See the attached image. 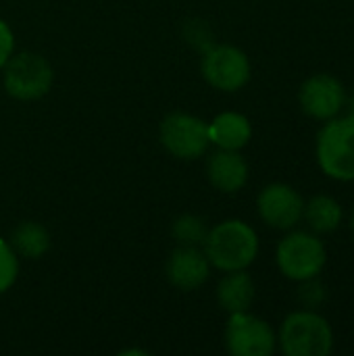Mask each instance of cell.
Here are the masks:
<instances>
[{"mask_svg": "<svg viewBox=\"0 0 354 356\" xmlns=\"http://www.w3.org/2000/svg\"><path fill=\"white\" fill-rule=\"evenodd\" d=\"M13 50H15L13 31H10V27L6 25V21L0 19V71H2V67L6 65V60L10 58Z\"/></svg>", "mask_w": 354, "mask_h": 356, "instance_id": "ffe728a7", "label": "cell"}, {"mask_svg": "<svg viewBox=\"0 0 354 356\" xmlns=\"http://www.w3.org/2000/svg\"><path fill=\"white\" fill-rule=\"evenodd\" d=\"M8 244L13 246L17 257L42 259L50 250V234L46 232L44 225L33 223V221H25L19 227H15Z\"/></svg>", "mask_w": 354, "mask_h": 356, "instance_id": "2e32d148", "label": "cell"}, {"mask_svg": "<svg viewBox=\"0 0 354 356\" xmlns=\"http://www.w3.org/2000/svg\"><path fill=\"white\" fill-rule=\"evenodd\" d=\"M209 138L221 150H242L252 138V125L242 113H221L209 123Z\"/></svg>", "mask_w": 354, "mask_h": 356, "instance_id": "4fadbf2b", "label": "cell"}, {"mask_svg": "<svg viewBox=\"0 0 354 356\" xmlns=\"http://www.w3.org/2000/svg\"><path fill=\"white\" fill-rule=\"evenodd\" d=\"M200 71L213 88L238 92L250 79V60L244 50L230 44H217L204 50Z\"/></svg>", "mask_w": 354, "mask_h": 356, "instance_id": "52a82bcc", "label": "cell"}, {"mask_svg": "<svg viewBox=\"0 0 354 356\" xmlns=\"http://www.w3.org/2000/svg\"><path fill=\"white\" fill-rule=\"evenodd\" d=\"M277 342L286 356H328L334 350V330L323 315L305 309L284 319Z\"/></svg>", "mask_w": 354, "mask_h": 356, "instance_id": "7a4b0ae2", "label": "cell"}, {"mask_svg": "<svg viewBox=\"0 0 354 356\" xmlns=\"http://www.w3.org/2000/svg\"><path fill=\"white\" fill-rule=\"evenodd\" d=\"M351 227H353V234H354V213H353V219H351Z\"/></svg>", "mask_w": 354, "mask_h": 356, "instance_id": "7402d4cb", "label": "cell"}, {"mask_svg": "<svg viewBox=\"0 0 354 356\" xmlns=\"http://www.w3.org/2000/svg\"><path fill=\"white\" fill-rule=\"evenodd\" d=\"M257 209L261 219L280 232L296 227L305 213L303 196L288 184H269L261 190L257 198Z\"/></svg>", "mask_w": 354, "mask_h": 356, "instance_id": "9c48e42d", "label": "cell"}, {"mask_svg": "<svg viewBox=\"0 0 354 356\" xmlns=\"http://www.w3.org/2000/svg\"><path fill=\"white\" fill-rule=\"evenodd\" d=\"M346 102H348V115H346V117H348V119H353V121H354V92L351 94V98H348Z\"/></svg>", "mask_w": 354, "mask_h": 356, "instance_id": "44dd1931", "label": "cell"}, {"mask_svg": "<svg viewBox=\"0 0 354 356\" xmlns=\"http://www.w3.org/2000/svg\"><path fill=\"white\" fill-rule=\"evenodd\" d=\"M303 219L309 223V227L315 234H332L340 227L344 219V211L336 198L328 194H319L313 196L309 202H305Z\"/></svg>", "mask_w": 354, "mask_h": 356, "instance_id": "9a60e30c", "label": "cell"}, {"mask_svg": "<svg viewBox=\"0 0 354 356\" xmlns=\"http://www.w3.org/2000/svg\"><path fill=\"white\" fill-rule=\"evenodd\" d=\"M255 294L257 288L252 277L246 273V269L227 271V275L217 286V300L230 315L248 311L255 302Z\"/></svg>", "mask_w": 354, "mask_h": 356, "instance_id": "5bb4252c", "label": "cell"}, {"mask_svg": "<svg viewBox=\"0 0 354 356\" xmlns=\"http://www.w3.org/2000/svg\"><path fill=\"white\" fill-rule=\"evenodd\" d=\"M211 275V263L200 246H179L167 261V280L184 292L198 290Z\"/></svg>", "mask_w": 354, "mask_h": 356, "instance_id": "8fae6325", "label": "cell"}, {"mask_svg": "<svg viewBox=\"0 0 354 356\" xmlns=\"http://www.w3.org/2000/svg\"><path fill=\"white\" fill-rule=\"evenodd\" d=\"M19 275V257L13 246L0 240V294L8 292Z\"/></svg>", "mask_w": 354, "mask_h": 356, "instance_id": "ac0fdd59", "label": "cell"}, {"mask_svg": "<svg viewBox=\"0 0 354 356\" xmlns=\"http://www.w3.org/2000/svg\"><path fill=\"white\" fill-rule=\"evenodd\" d=\"M161 144L169 154L182 161L200 159L211 146L209 123L190 113H171L161 121Z\"/></svg>", "mask_w": 354, "mask_h": 356, "instance_id": "8992f818", "label": "cell"}, {"mask_svg": "<svg viewBox=\"0 0 354 356\" xmlns=\"http://www.w3.org/2000/svg\"><path fill=\"white\" fill-rule=\"evenodd\" d=\"M225 346L234 356H271L277 348V336L265 319L248 311L232 313L225 327Z\"/></svg>", "mask_w": 354, "mask_h": 356, "instance_id": "ba28073f", "label": "cell"}, {"mask_svg": "<svg viewBox=\"0 0 354 356\" xmlns=\"http://www.w3.org/2000/svg\"><path fill=\"white\" fill-rule=\"evenodd\" d=\"M4 69V90L17 100H38L52 88L54 71L50 63L35 52L10 54Z\"/></svg>", "mask_w": 354, "mask_h": 356, "instance_id": "5b68a950", "label": "cell"}, {"mask_svg": "<svg viewBox=\"0 0 354 356\" xmlns=\"http://www.w3.org/2000/svg\"><path fill=\"white\" fill-rule=\"evenodd\" d=\"M202 250L211 267L225 273L242 271L248 269L259 254V236L248 223L227 219L209 229Z\"/></svg>", "mask_w": 354, "mask_h": 356, "instance_id": "6da1fadb", "label": "cell"}, {"mask_svg": "<svg viewBox=\"0 0 354 356\" xmlns=\"http://www.w3.org/2000/svg\"><path fill=\"white\" fill-rule=\"evenodd\" d=\"M298 298L307 309H317L325 302L328 298V288L317 280L311 277L307 282H300V290H298Z\"/></svg>", "mask_w": 354, "mask_h": 356, "instance_id": "d6986e66", "label": "cell"}, {"mask_svg": "<svg viewBox=\"0 0 354 356\" xmlns=\"http://www.w3.org/2000/svg\"><path fill=\"white\" fill-rule=\"evenodd\" d=\"M317 163L336 181H354V121L330 119L317 134Z\"/></svg>", "mask_w": 354, "mask_h": 356, "instance_id": "3957f363", "label": "cell"}, {"mask_svg": "<svg viewBox=\"0 0 354 356\" xmlns=\"http://www.w3.org/2000/svg\"><path fill=\"white\" fill-rule=\"evenodd\" d=\"M303 111L317 119V121H330L340 115V111L346 104V92L338 77L330 73H317L311 75L303 86L298 94Z\"/></svg>", "mask_w": 354, "mask_h": 356, "instance_id": "30bf717a", "label": "cell"}, {"mask_svg": "<svg viewBox=\"0 0 354 356\" xmlns=\"http://www.w3.org/2000/svg\"><path fill=\"white\" fill-rule=\"evenodd\" d=\"M171 234L179 246H202L209 229H207L204 219L196 215H182L173 221Z\"/></svg>", "mask_w": 354, "mask_h": 356, "instance_id": "e0dca14e", "label": "cell"}, {"mask_svg": "<svg viewBox=\"0 0 354 356\" xmlns=\"http://www.w3.org/2000/svg\"><path fill=\"white\" fill-rule=\"evenodd\" d=\"M209 181L223 194L240 192L248 181V163L240 150H217L207 163Z\"/></svg>", "mask_w": 354, "mask_h": 356, "instance_id": "7c38bea8", "label": "cell"}, {"mask_svg": "<svg viewBox=\"0 0 354 356\" xmlns=\"http://www.w3.org/2000/svg\"><path fill=\"white\" fill-rule=\"evenodd\" d=\"M275 261L288 280L300 284L311 277H319L328 263V250L317 236L292 232L277 244Z\"/></svg>", "mask_w": 354, "mask_h": 356, "instance_id": "277c9868", "label": "cell"}]
</instances>
